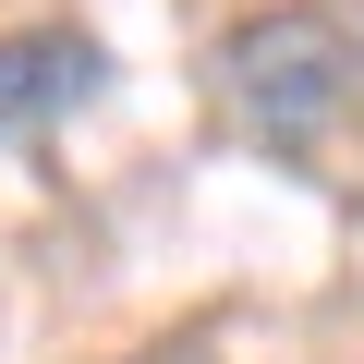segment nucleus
<instances>
[{"label":"nucleus","mask_w":364,"mask_h":364,"mask_svg":"<svg viewBox=\"0 0 364 364\" xmlns=\"http://www.w3.org/2000/svg\"><path fill=\"white\" fill-rule=\"evenodd\" d=\"M122 85L109 37L85 25H25V37H0V146H49L73 109H97Z\"/></svg>","instance_id":"2"},{"label":"nucleus","mask_w":364,"mask_h":364,"mask_svg":"<svg viewBox=\"0 0 364 364\" xmlns=\"http://www.w3.org/2000/svg\"><path fill=\"white\" fill-rule=\"evenodd\" d=\"M134 364H207V352H134Z\"/></svg>","instance_id":"4"},{"label":"nucleus","mask_w":364,"mask_h":364,"mask_svg":"<svg viewBox=\"0 0 364 364\" xmlns=\"http://www.w3.org/2000/svg\"><path fill=\"white\" fill-rule=\"evenodd\" d=\"M340 25H352V85H364V0H340Z\"/></svg>","instance_id":"3"},{"label":"nucleus","mask_w":364,"mask_h":364,"mask_svg":"<svg viewBox=\"0 0 364 364\" xmlns=\"http://www.w3.org/2000/svg\"><path fill=\"white\" fill-rule=\"evenodd\" d=\"M219 97L243 122V146H267L279 170H316V146L352 122V25L316 13V0H279V13H243L219 37Z\"/></svg>","instance_id":"1"}]
</instances>
